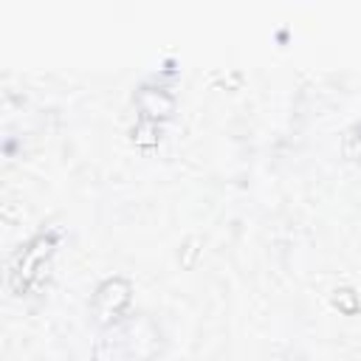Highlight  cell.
<instances>
[{"label":"cell","mask_w":361,"mask_h":361,"mask_svg":"<svg viewBox=\"0 0 361 361\" xmlns=\"http://www.w3.org/2000/svg\"><path fill=\"white\" fill-rule=\"evenodd\" d=\"M54 243H56V234L54 231H42L14 257V262H11V288L14 290L28 288V282L37 276V271L42 268L48 254L54 251Z\"/></svg>","instance_id":"cell-1"},{"label":"cell","mask_w":361,"mask_h":361,"mask_svg":"<svg viewBox=\"0 0 361 361\" xmlns=\"http://www.w3.org/2000/svg\"><path fill=\"white\" fill-rule=\"evenodd\" d=\"M127 305H130V282L127 279L113 276V279H104L99 285L96 299H93V307H96V313H99L102 322L116 319Z\"/></svg>","instance_id":"cell-2"},{"label":"cell","mask_w":361,"mask_h":361,"mask_svg":"<svg viewBox=\"0 0 361 361\" xmlns=\"http://www.w3.org/2000/svg\"><path fill=\"white\" fill-rule=\"evenodd\" d=\"M138 110L144 116V121H155V118H164L172 113L175 107V99L166 87H141L138 90Z\"/></svg>","instance_id":"cell-3"},{"label":"cell","mask_w":361,"mask_h":361,"mask_svg":"<svg viewBox=\"0 0 361 361\" xmlns=\"http://www.w3.org/2000/svg\"><path fill=\"white\" fill-rule=\"evenodd\" d=\"M344 155L347 158H361V127H353L344 135Z\"/></svg>","instance_id":"cell-4"},{"label":"cell","mask_w":361,"mask_h":361,"mask_svg":"<svg viewBox=\"0 0 361 361\" xmlns=\"http://www.w3.org/2000/svg\"><path fill=\"white\" fill-rule=\"evenodd\" d=\"M338 299L344 302V310H347V313H353V310L358 307V299H355V293H353L350 288H341V290H336V302H338Z\"/></svg>","instance_id":"cell-5"}]
</instances>
